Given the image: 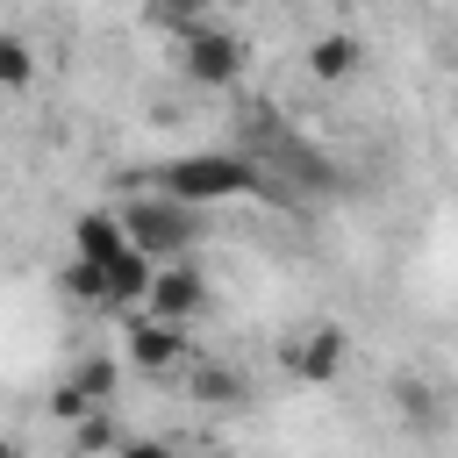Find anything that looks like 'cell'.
I'll return each mask as SVG.
<instances>
[{
	"label": "cell",
	"instance_id": "obj_11",
	"mask_svg": "<svg viewBox=\"0 0 458 458\" xmlns=\"http://www.w3.org/2000/svg\"><path fill=\"white\" fill-rule=\"evenodd\" d=\"M29 79H36V50H29L21 36H0V86H7V93H21Z\"/></svg>",
	"mask_w": 458,
	"mask_h": 458
},
{
	"label": "cell",
	"instance_id": "obj_1",
	"mask_svg": "<svg viewBox=\"0 0 458 458\" xmlns=\"http://www.w3.org/2000/svg\"><path fill=\"white\" fill-rule=\"evenodd\" d=\"M157 186H165L172 200L208 208V200H243V193H258L265 179H258V165H250V157H229V150H193V157L157 165Z\"/></svg>",
	"mask_w": 458,
	"mask_h": 458
},
{
	"label": "cell",
	"instance_id": "obj_7",
	"mask_svg": "<svg viewBox=\"0 0 458 458\" xmlns=\"http://www.w3.org/2000/svg\"><path fill=\"white\" fill-rule=\"evenodd\" d=\"M150 279H157V258L143 243H129L122 258H107V293L100 308H129V301H150Z\"/></svg>",
	"mask_w": 458,
	"mask_h": 458
},
{
	"label": "cell",
	"instance_id": "obj_13",
	"mask_svg": "<svg viewBox=\"0 0 458 458\" xmlns=\"http://www.w3.org/2000/svg\"><path fill=\"white\" fill-rule=\"evenodd\" d=\"M50 415H57V422H86V415H100V408L86 401V386H79V379H57V394H50Z\"/></svg>",
	"mask_w": 458,
	"mask_h": 458
},
{
	"label": "cell",
	"instance_id": "obj_3",
	"mask_svg": "<svg viewBox=\"0 0 458 458\" xmlns=\"http://www.w3.org/2000/svg\"><path fill=\"white\" fill-rule=\"evenodd\" d=\"M279 365H286V379H301V386H336L344 365H351V336H344L336 322H315V329H301V336L279 351Z\"/></svg>",
	"mask_w": 458,
	"mask_h": 458
},
{
	"label": "cell",
	"instance_id": "obj_8",
	"mask_svg": "<svg viewBox=\"0 0 458 458\" xmlns=\"http://www.w3.org/2000/svg\"><path fill=\"white\" fill-rule=\"evenodd\" d=\"M72 250H79V258H93V265H107V258H122V250H129V222H122V215H107V208H86V215L72 222Z\"/></svg>",
	"mask_w": 458,
	"mask_h": 458
},
{
	"label": "cell",
	"instance_id": "obj_17",
	"mask_svg": "<svg viewBox=\"0 0 458 458\" xmlns=\"http://www.w3.org/2000/svg\"><path fill=\"white\" fill-rule=\"evenodd\" d=\"M193 458H229V451H193Z\"/></svg>",
	"mask_w": 458,
	"mask_h": 458
},
{
	"label": "cell",
	"instance_id": "obj_5",
	"mask_svg": "<svg viewBox=\"0 0 458 458\" xmlns=\"http://www.w3.org/2000/svg\"><path fill=\"white\" fill-rule=\"evenodd\" d=\"M143 308L165 315V322H193V315L208 308V279H200L186 258H165L157 279H150V301H143Z\"/></svg>",
	"mask_w": 458,
	"mask_h": 458
},
{
	"label": "cell",
	"instance_id": "obj_16",
	"mask_svg": "<svg viewBox=\"0 0 458 458\" xmlns=\"http://www.w3.org/2000/svg\"><path fill=\"white\" fill-rule=\"evenodd\" d=\"M114 458H172V444H157V437H129Z\"/></svg>",
	"mask_w": 458,
	"mask_h": 458
},
{
	"label": "cell",
	"instance_id": "obj_2",
	"mask_svg": "<svg viewBox=\"0 0 458 458\" xmlns=\"http://www.w3.org/2000/svg\"><path fill=\"white\" fill-rule=\"evenodd\" d=\"M122 222H129V243H143L157 265H165V258H179V250L193 243V200H172L165 186H157V193H143V200H129V208H122Z\"/></svg>",
	"mask_w": 458,
	"mask_h": 458
},
{
	"label": "cell",
	"instance_id": "obj_6",
	"mask_svg": "<svg viewBox=\"0 0 458 458\" xmlns=\"http://www.w3.org/2000/svg\"><path fill=\"white\" fill-rule=\"evenodd\" d=\"M179 358H186V322L150 315V322L129 329V365H136V372H172Z\"/></svg>",
	"mask_w": 458,
	"mask_h": 458
},
{
	"label": "cell",
	"instance_id": "obj_12",
	"mask_svg": "<svg viewBox=\"0 0 458 458\" xmlns=\"http://www.w3.org/2000/svg\"><path fill=\"white\" fill-rule=\"evenodd\" d=\"M79 386H86V401L93 408H107L114 401V358H79V372H72Z\"/></svg>",
	"mask_w": 458,
	"mask_h": 458
},
{
	"label": "cell",
	"instance_id": "obj_10",
	"mask_svg": "<svg viewBox=\"0 0 458 458\" xmlns=\"http://www.w3.org/2000/svg\"><path fill=\"white\" fill-rule=\"evenodd\" d=\"M57 293H72V301H100V293H107V265H93V258L72 250V258L57 265Z\"/></svg>",
	"mask_w": 458,
	"mask_h": 458
},
{
	"label": "cell",
	"instance_id": "obj_14",
	"mask_svg": "<svg viewBox=\"0 0 458 458\" xmlns=\"http://www.w3.org/2000/svg\"><path fill=\"white\" fill-rule=\"evenodd\" d=\"M208 7H215V0H157V7H150V21L186 36V29H193V14H208Z\"/></svg>",
	"mask_w": 458,
	"mask_h": 458
},
{
	"label": "cell",
	"instance_id": "obj_9",
	"mask_svg": "<svg viewBox=\"0 0 458 458\" xmlns=\"http://www.w3.org/2000/svg\"><path fill=\"white\" fill-rule=\"evenodd\" d=\"M358 64H365V43H358L351 29H329V36H315V43H308V72H315L322 86H344Z\"/></svg>",
	"mask_w": 458,
	"mask_h": 458
},
{
	"label": "cell",
	"instance_id": "obj_4",
	"mask_svg": "<svg viewBox=\"0 0 458 458\" xmlns=\"http://www.w3.org/2000/svg\"><path fill=\"white\" fill-rule=\"evenodd\" d=\"M243 36H229V29H186L179 36V72L193 79V86H236L243 79Z\"/></svg>",
	"mask_w": 458,
	"mask_h": 458
},
{
	"label": "cell",
	"instance_id": "obj_15",
	"mask_svg": "<svg viewBox=\"0 0 458 458\" xmlns=\"http://www.w3.org/2000/svg\"><path fill=\"white\" fill-rule=\"evenodd\" d=\"M200 394H208L215 408H236V401H243V379H236V372H208V379H200Z\"/></svg>",
	"mask_w": 458,
	"mask_h": 458
}]
</instances>
